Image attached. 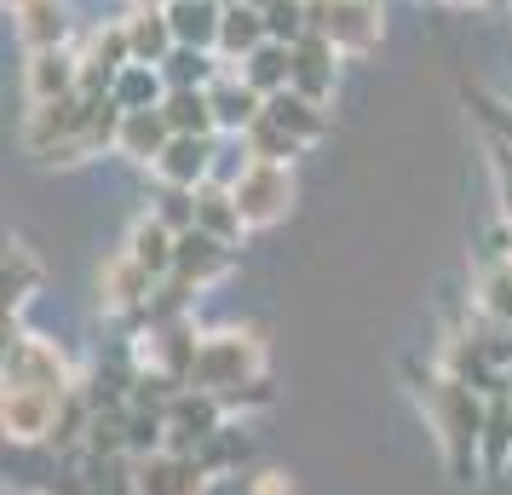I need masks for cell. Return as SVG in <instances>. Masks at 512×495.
<instances>
[{
    "label": "cell",
    "mask_w": 512,
    "mask_h": 495,
    "mask_svg": "<svg viewBox=\"0 0 512 495\" xmlns=\"http://www.w3.org/2000/svg\"><path fill=\"white\" fill-rule=\"evenodd\" d=\"M432 409H438V426H443V444H449V461L455 472L472 467V449L484 438V421H478V398L466 380H432Z\"/></svg>",
    "instance_id": "1"
},
{
    "label": "cell",
    "mask_w": 512,
    "mask_h": 495,
    "mask_svg": "<svg viewBox=\"0 0 512 495\" xmlns=\"http://www.w3.org/2000/svg\"><path fill=\"white\" fill-rule=\"evenodd\" d=\"M254 369H259L254 334H213V340H202L196 357H190V380L208 386V392L242 386V375H254Z\"/></svg>",
    "instance_id": "2"
},
{
    "label": "cell",
    "mask_w": 512,
    "mask_h": 495,
    "mask_svg": "<svg viewBox=\"0 0 512 495\" xmlns=\"http://www.w3.org/2000/svg\"><path fill=\"white\" fill-rule=\"evenodd\" d=\"M231 196H236L242 225H271V219H282L288 202H294V179H288V167H277V162H254L231 185Z\"/></svg>",
    "instance_id": "3"
},
{
    "label": "cell",
    "mask_w": 512,
    "mask_h": 495,
    "mask_svg": "<svg viewBox=\"0 0 512 495\" xmlns=\"http://www.w3.org/2000/svg\"><path fill=\"white\" fill-rule=\"evenodd\" d=\"M311 29L323 35L328 47H351V52H369L374 35H380V12L369 0H311Z\"/></svg>",
    "instance_id": "4"
},
{
    "label": "cell",
    "mask_w": 512,
    "mask_h": 495,
    "mask_svg": "<svg viewBox=\"0 0 512 495\" xmlns=\"http://www.w3.org/2000/svg\"><path fill=\"white\" fill-rule=\"evenodd\" d=\"M0 421H6V432H12L18 444H35V438H47L52 421H58V392H47V386H6Z\"/></svg>",
    "instance_id": "5"
},
{
    "label": "cell",
    "mask_w": 512,
    "mask_h": 495,
    "mask_svg": "<svg viewBox=\"0 0 512 495\" xmlns=\"http://www.w3.org/2000/svg\"><path fill=\"white\" fill-rule=\"evenodd\" d=\"M6 386H47V392H64V363L47 340H18L6 352Z\"/></svg>",
    "instance_id": "6"
},
{
    "label": "cell",
    "mask_w": 512,
    "mask_h": 495,
    "mask_svg": "<svg viewBox=\"0 0 512 495\" xmlns=\"http://www.w3.org/2000/svg\"><path fill=\"white\" fill-rule=\"evenodd\" d=\"M70 81H75V70H70V58L52 47V52H35V64H29V98L35 104H52V98H70Z\"/></svg>",
    "instance_id": "7"
},
{
    "label": "cell",
    "mask_w": 512,
    "mask_h": 495,
    "mask_svg": "<svg viewBox=\"0 0 512 495\" xmlns=\"http://www.w3.org/2000/svg\"><path fill=\"white\" fill-rule=\"evenodd\" d=\"M139 490L144 495H202V467L196 461H150Z\"/></svg>",
    "instance_id": "8"
},
{
    "label": "cell",
    "mask_w": 512,
    "mask_h": 495,
    "mask_svg": "<svg viewBox=\"0 0 512 495\" xmlns=\"http://www.w3.org/2000/svg\"><path fill=\"white\" fill-rule=\"evenodd\" d=\"M225 242L219 236H202V231H190V236H179V254H173V265L185 271V277H213V271H225V254H219Z\"/></svg>",
    "instance_id": "9"
},
{
    "label": "cell",
    "mask_w": 512,
    "mask_h": 495,
    "mask_svg": "<svg viewBox=\"0 0 512 495\" xmlns=\"http://www.w3.org/2000/svg\"><path fill=\"white\" fill-rule=\"evenodd\" d=\"M18 29H24V41L35 52H52L58 41H64V6H58V0H29Z\"/></svg>",
    "instance_id": "10"
},
{
    "label": "cell",
    "mask_w": 512,
    "mask_h": 495,
    "mask_svg": "<svg viewBox=\"0 0 512 495\" xmlns=\"http://www.w3.org/2000/svg\"><path fill=\"white\" fill-rule=\"evenodd\" d=\"M265 116L277 121V127H282V133H288L294 144H305V139H317V133H323V116H317V104H305V98H288V93L271 98V110H265Z\"/></svg>",
    "instance_id": "11"
},
{
    "label": "cell",
    "mask_w": 512,
    "mask_h": 495,
    "mask_svg": "<svg viewBox=\"0 0 512 495\" xmlns=\"http://www.w3.org/2000/svg\"><path fill=\"white\" fill-rule=\"evenodd\" d=\"M173 35H185V41H213L219 29H225V18H219V6L213 0H173Z\"/></svg>",
    "instance_id": "12"
},
{
    "label": "cell",
    "mask_w": 512,
    "mask_h": 495,
    "mask_svg": "<svg viewBox=\"0 0 512 495\" xmlns=\"http://www.w3.org/2000/svg\"><path fill=\"white\" fill-rule=\"evenodd\" d=\"M208 173V144L202 139H173L162 156V179H173V185H196Z\"/></svg>",
    "instance_id": "13"
},
{
    "label": "cell",
    "mask_w": 512,
    "mask_h": 495,
    "mask_svg": "<svg viewBox=\"0 0 512 495\" xmlns=\"http://www.w3.org/2000/svg\"><path fill=\"white\" fill-rule=\"evenodd\" d=\"M162 139H167V121L162 116H150V110H127V127H121V144L133 150V156H156L162 150Z\"/></svg>",
    "instance_id": "14"
},
{
    "label": "cell",
    "mask_w": 512,
    "mask_h": 495,
    "mask_svg": "<svg viewBox=\"0 0 512 495\" xmlns=\"http://www.w3.org/2000/svg\"><path fill=\"white\" fill-rule=\"evenodd\" d=\"M127 254H133V260L156 277V271H167V265H173V254H179V248H173V242H167V231L150 219V225H139V231H133V248H127Z\"/></svg>",
    "instance_id": "15"
},
{
    "label": "cell",
    "mask_w": 512,
    "mask_h": 495,
    "mask_svg": "<svg viewBox=\"0 0 512 495\" xmlns=\"http://www.w3.org/2000/svg\"><path fill=\"white\" fill-rule=\"evenodd\" d=\"M259 35H265V18H259V12H248V6H231V12H225V29H219V41H225L231 52L259 47Z\"/></svg>",
    "instance_id": "16"
},
{
    "label": "cell",
    "mask_w": 512,
    "mask_h": 495,
    "mask_svg": "<svg viewBox=\"0 0 512 495\" xmlns=\"http://www.w3.org/2000/svg\"><path fill=\"white\" fill-rule=\"evenodd\" d=\"M167 35H173V24H167V18H156V12H139V18L127 24V41H133V52H139V58H156V52L167 47Z\"/></svg>",
    "instance_id": "17"
},
{
    "label": "cell",
    "mask_w": 512,
    "mask_h": 495,
    "mask_svg": "<svg viewBox=\"0 0 512 495\" xmlns=\"http://www.w3.org/2000/svg\"><path fill=\"white\" fill-rule=\"evenodd\" d=\"M288 75H294V58H288V52L259 47L254 52V70H248V87H282Z\"/></svg>",
    "instance_id": "18"
},
{
    "label": "cell",
    "mask_w": 512,
    "mask_h": 495,
    "mask_svg": "<svg viewBox=\"0 0 512 495\" xmlns=\"http://www.w3.org/2000/svg\"><path fill=\"white\" fill-rule=\"evenodd\" d=\"M213 121H225V127L254 121V93H248V87H225V93L213 98Z\"/></svg>",
    "instance_id": "19"
},
{
    "label": "cell",
    "mask_w": 512,
    "mask_h": 495,
    "mask_svg": "<svg viewBox=\"0 0 512 495\" xmlns=\"http://www.w3.org/2000/svg\"><path fill=\"white\" fill-rule=\"evenodd\" d=\"M202 225H208L213 236H219V242H225V236L236 231V225H242V213H236V196H208V202H202Z\"/></svg>",
    "instance_id": "20"
},
{
    "label": "cell",
    "mask_w": 512,
    "mask_h": 495,
    "mask_svg": "<svg viewBox=\"0 0 512 495\" xmlns=\"http://www.w3.org/2000/svg\"><path fill=\"white\" fill-rule=\"evenodd\" d=\"M208 110H213L208 98H196V93H179V98H173V116H167V121H173V127H196V133H202V127L213 121Z\"/></svg>",
    "instance_id": "21"
},
{
    "label": "cell",
    "mask_w": 512,
    "mask_h": 495,
    "mask_svg": "<svg viewBox=\"0 0 512 495\" xmlns=\"http://www.w3.org/2000/svg\"><path fill=\"white\" fill-rule=\"evenodd\" d=\"M29 283H35V265L24 260V248H12V260H6V294L29 300Z\"/></svg>",
    "instance_id": "22"
},
{
    "label": "cell",
    "mask_w": 512,
    "mask_h": 495,
    "mask_svg": "<svg viewBox=\"0 0 512 495\" xmlns=\"http://www.w3.org/2000/svg\"><path fill=\"white\" fill-rule=\"evenodd\" d=\"M489 311H501V317H512V271H495L489 277Z\"/></svg>",
    "instance_id": "23"
},
{
    "label": "cell",
    "mask_w": 512,
    "mask_h": 495,
    "mask_svg": "<svg viewBox=\"0 0 512 495\" xmlns=\"http://www.w3.org/2000/svg\"><path fill=\"white\" fill-rule=\"evenodd\" d=\"M150 93H156V81H150V75H139V70L127 75V87H121V98H127V104H139V98H150Z\"/></svg>",
    "instance_id": "24"
},
{
    "label": "cell",
    "mask_w": 512,
    "mask_h": 495,
    "mask_svg": "<svg viewBox=\"0 0 512 495\" xmlns=\"http://www.w3.org/2000/svg\"><path fill=\"white\" fill-rule=\"evenodd\" d=\"M254 495H294V490H288V478H282V472H259Z\"/></svg>",
    "instance_id": "25"
},
{
    "label": "cell",
    "mask_w": 512,
    "mask_h": 495,
    "mask_svg": "<svg viewBox=\"0 0 512 495\" xmlns=\"http://www.w3.org/2000/svg\"><path fill=\"white\" fill-rule=\"evenodd\" d=\"M6 6H29V0H6Z\"/></svg>",
    "instance_id": "26"
},
{
    "label": "cell",
    "mask_w": 512,
    "mask_h": 495,
    "mask_svg": "<svg viewBox=\"0 0 512 495\" xmlns=\"http://www.w3.org/2000/svg\"><path fill=\"white\" fill-rule=\"evenodd\" d=\"M144 6H150V0H144Z\"/></svg>",
    "instance_id": "27"
}]
</instances>
